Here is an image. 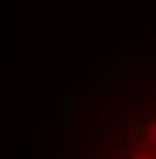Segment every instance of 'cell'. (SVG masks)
Segmentation results:
<instances>
[{
	"instance_id": "cell-1",
	"label": "cell",
	"mask_w": 156,
	"mask_h": 159,
	"mask_svg": "<svg viewBox=\"0 0 156 159\" xmlns=\"http://www.w3.org/2000/svg\"><path fill=\"white\" fill-rule=\"evenodd\" d=\"M132 159H156V139L149 142V146H146V149H139V152H136Z\"/></svg>"
}]
</instances>
